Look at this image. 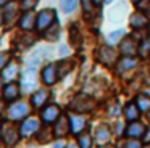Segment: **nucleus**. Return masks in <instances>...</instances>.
Segmentation results:
<instances>
[{
    "instance_id": "nucleus-5",
    "label": "nucleus",
    "mask_w": 150,
    "mask_h": 148,
    "mask_svg": "<svg viewBox=\"0 0 150 148\" xmlns=\"http://www.w3.org/2000/svg\"><path fill=\"white\" fill-rule=\"evenodd\" d=\"M116 60H118V53L111 45H103V47L98 48V61L102 64L111 66L113 63H116Z\"/></svg>"
},
{
    "instance_id": "nucleus-36",
    "label": "nucleus",
    "mask_w": 150,
    "mask_h": 148,
    "mask_svg": "<svg viewBox=\"0 0 150 148\" xmlns=\"http://www.w3.org/2000/svg\"><path fill=\"white\" fill-rule=\"evenodd\" d=\"M53 148H63V145H62V143H60V142H57V143H55V145H53Z\"/></svg>"
},
{
    "instance_id": "nucleus-44",
    "label": "nucleus",
    "mask_w": 150,
    "mask_h": 148,
    "mask_svg": "<svg viewBox=\"0 0 150 148\" xmlns=\"http://www.w3.org/2000/svg\"><path fill=\"white\" fill-rule=\"evenodd\" d=\"M102 148H111V147H102Z\"/></svg>"
},
{
    "instance_id": "nucleus-10",
    "label": "nucleus",
    "mask_w": 150,
    "mask_h": 148,
    "mask_svg": "<svg viewBox=\"0 0 150 148\" xmlns=\"http://www.w3.org/2000/svg\"><path fill=\"white\" fill-rule=\"evenodd\" d=\"M129 26L134 31H140V29H145L149 26V18L144 15L142 11H136L129 16Z\"/></svg>"
},
{
    "instance_id": "nucleus-38",
    "label": "nucleus",
    "mask_w": 150,
    "mask_h": 148,
    "mask_svg": "<svg viewBox=\"0 0 150 148\" xmlns=\"http://www.w3.org/2000/svg\"><path fill=\"white\" fill-rule=\"evenodd\" d=\"M95 5H100V3H103V0H94Z\"/></svg>"
},
{
    "instance_id": "nucleus-26",
    "label": "nucleus",
    "mask_w": 150,
    "mask_h": 148,
    "mask_svg": "<svg viewBox=\"0 0 150 148\" xmlns=\"http://www.w3.org/2000/svg\"><path fill=\"white\" fill-rule=\"evenodd\" d=\"M78 143L81 148H91L92 147V137L89 134H86V132H81L78 137Z\"/></svg>"
},
{
    "instance_id": "nucleus-14",
    "label": "nucleus",
    "mask_w": 150,
    "mask_h": 148,
    "mask_svg": "<svg viewBox=\"0 0 150 148\" xmlns=\"http://www.w3.org/2000/svg\"><path fill=\"white\" fill-rule=\"evenodd\" d=\"M145 129L147 127L144 124H140L139 121H131V124L126 127V132H124V134L129 138H137V137H142Z\"/></svg>"
},
{
    "instance_id": "nucleus-6",
    "label": "nucleus",
    "mask_w": 150,
    "mask_h": 148,
    "mask_svg": "<svg viewBox=\"0 0 150 148\" xmlns=\"http://www.w3.org/2000/svg\"><path fill=\"white\" fill-rule=\"evenodd\" d=\"M71 108L74 109L76 113H79V114H84V113H89L94 108V101H92L87 95H78L73 100Z\"/></svg>"
},
{
    "instance_id": "nucleus-18",
    "label": "nucleus",
    "mask_w": 150,
    "mask_h": 148,
    "mask_svg": "<svg viewBox=\"0 0 150 148\" xmlns=\"http://www.w3.org/2000/svg\"><path fill=\"white\" fill-rule=\"evenodd\" d=\"M94 138L98 145L108 143V140H110V129H108V125H103V124L98 125L94 132Z\"/></svg>"
},
{
    "instance_id": "nucleus-21",
    "label": "nucleus",
    "mask_w": 150,
    "mask_h": 148,
    "mask_svg": "<svg viewBox=\"0 0 150 148\" xmlns=\"http://www.w3.org/2000/svg\"><path fill=\"white\" fill-rule=\"evenodd\" d=\"M139 106L136 105V103H127L126 108H124V116H126L127 121H137L139 119Z\"/></svg>"
},
{
    "instance_id": "nucleus-37",
    "label": "nucleus",
    "mask_w": 150,
    "mask_h": 148,
    "mask_svg": "<svg viewBox=\"0 0 150 148\" xmlns=\"http://www.w3.org/2000/svg\"><path fill=\"white\" fill-rule=\"evenodd\" d=\"M140 2H144V0H132V3H134V5H136V6H137V5H139V3H140Z\"/></svg>"
},
{
    "instance_id": "nucleus-4",
    "label": "nucleus",
    "mask_w": 150,
    "mask_h": 148,
    "mask_svg": "<svg viewBox=\"0 0 150 148\" xmlns=\"http://www.w3.org/2000/svg\"><path fill=\"white\" fill-rule=\"evenodd\" d=\"M29 114V105L26 101H15L8 108V118L13 121H20V119L26 118Z\"/></svg>"
},
{
    "instance_id": "nucleus-27",
    "label": "nucleus",
    "mask_w": 150,
    "mask_h": 148,
    "mask_svg": "<svg viewBox=\"0 0 150 148\" xmlns=\"http://www.w3.org/2000/svg\"><path fill=\"white\" fill-rule=\"evenodd\" d=\"M139 53H140V56H147V55H150V37H145L144 40H140Z\"/></svg>"
},
{
    "instance_id": "nucleus-13",
    "label": "nucleus",
    "mask_w": 150,
    "mask_h": 148,
    "mask_svg": "<svg viewBox=\"0 0 150 148\" xmlns=\"http://www.w3.org/2000/svg\"><path fill=\"white\" fill-rule=\"evenodd\" d=\"M49 97H50V92L47 89H39V90H36V93H33L31 103H33L34 108H40V106H44L49 101Z\"/></svg>"
},
{
    "instance_id": "nucleus-23",
    "label": "nucleus",
    "mask_w": 150,
    "mask_h": 148,
    "mask_svg": "<svg viewBox=\"0 0 150 148\" xmlns=\"http://www.w3.org/2000/svg\"><path fill=\"white\" fill-rule=\"evenodd\" d=\"M123 37H124V31L123 29H116V31L110 32V34L107 35V42H108V45H113V44H116V42H120Z\"/></svg>"
},
{
    "instance_id": "nucleus-3",
    "label": "nucleus",
    "mask_w": 150,
    "mask_h": 148,
    "mask_svg": "<svg viewBox=\"0 0 150 148\" xmlns=\"http://www.w3.org/2000/svg\"><path fill=\"white\" fill-rule=\"evenodd\" d=\"M139 40H136L134 37H123L120 42V53L123 56H136V53H139Z\"/></svg>"
},
{
    "instance_id": "nucleus-15",
    "label": "nucleus",
    "mask_w": 150,
    "mask_h": 148,
    "mask_svg": "<svg viewBox=\"0 0 150 148\" xmlns=\"http://www.w3.org/2000/svg\"><path fill=\"white\" fill-rule=\"evenodd\" d=\"M36 18L37 16L34 15L33 10L23 13V16L20 18V27L23 29V31H31V29H34L36 27Z\"/></svg>"
},
{
    "instance_id": "nucleus-40",
    "label": "nucleus",
    "mask_w": 150,
    "mask_h": 148,
    "mask_svg": "<svg viewBox=\"0 0 150 148\" xmlns=\"http://www.w3.org/2000/svg\"><path fill=\"white\" fill-rule=\"evenodd\" d=\"M2 111H4V105H2V101H0V114H2Z\"/></svg>"
},
{
    "instance_id": "nucleus-22",
    "label": "nucleus",
    "mask_w": 150,
    "mask_h": 148,
    "mask_svg": "<svg viewBox=\"0 0 150 148\" xmlns=\"http://www.w3.org/2000/svg\"><path fill=\"white\" fill-rule=\"evenodd\" d=\"M136 105L139 106L140 111H150V97L147 95H137L136 97Z\"/></svg>"
},
{
    "instance_id": "nucleus-2",
    "label": "nucleus",
    "mask_w": 150,
    "mask_h": 148,
    "mask_svg": "<svg viewBox=\"0 0 150 148\" xmlns=\"http://www.w3.org/2000/svg\"><path fill=\"white\" fill-rule=\"evenodd\" d=\"M37 85V73L34 66H28L21 74V87L24 92H33Z\"/></svg>"
},
{
    "instance_id": "nucleus-35",
    "label": "nucleus",
    "mask_w": 150,
    "mask_h": 148,
    "mask_svg": "<svg viewBox=\"0 0 150 148\" xmlns=\"http://www.w3.org/2000/svg\"><path fill=\"white\" fill-rule=\"evenodd\" d=\"M65 148H81V147H78V145H74V143H68Z\"/></svg>"
},
{
    "instance_id": "nucleus-20",
    "label": "nucleus",
    "mask_w": 150,
    "mask_h": 148,
    "mask_svg": "<svg viewBox=\"0 0 150 148\" xmlns=\"http://www.w3.org/2000/svg\"><path fill=\"white\" fill-rule=\"evenodd\" d=\"M18 97H20V89H18L16 84L10 82L8 85L4 87V98L7 100V101H13Z\"/></svg>"
},
{
    "instance_id": "nucleus-1",
    "label": "nucleus",
    "mask_w": 150,
    "mask_h": 148,
    "mask_svg": "<svg viewBox=\"0 0 150 148\" xmlns=\"http://www.w3.org/2000/svg\"><path fill=\"white\" fill-rule=\"evenodd\" d=\"M55 21H57L55 10L45 8V10H42V11H39V15H37V18H36V29L39 32H44V31H47V29H49Z\"/></svg>"
},
{
    "instance_id": "nucleus-9",
    "label": "nucleus",
    "mask_w": 150,
    "mask_h": 148,
    "mask_svg": "<svg viewBox=\"0 0 150 148\" xmlns=\"http://www.w3.org/2000/svg\"><path fill=\"white\" fill-rule=\"evenodd\" d=\"M18 137H20V130H16L13 125L10 124L2 125V140L7 145H15L18 142Z\"/></svg>"
},
{
    "instance_id": "nucleus-32",
    "label": "nucleus",
    "mask_w": 150,
    "mask_h": 148,
    "mask_svg": "<svg viewBox=\"0 0 150 148\" xmlns=\"http://www.w3.org/2000/svg\"><path fill=\"white\" fill-rule=\"evenodd\" d=\"M8 61V55L7 53H0V69H4V66Z\"/></svg>"
},
{
    "instance_id": "nucleus-12",
    "label": "nucleus",
    "mask_w": 150,
    "mask_h": 148,
    "mask_svg": "<svg viewBox=\"0 0 150 148\" xmlns=\"http://www.w3.org/2000/svg\"><path fill=\"white\" fill-rule=\"evenodd\" d=\"M44 122H55L57 119L60 118V108L57 105H49L42 109V114H40Z\"/></svg>"
},
{
    "instance_id": "nucleus-25",
    "label": "nucleus",
    "mask_w": 150,
    "mask_h": 148,
    "mask_svg": "<svg viewBox=\"0 0 150 148\" xmlns=\"http://www.w3.org/2000/svg\"><path fill=\"white\" fill-rule=\"evenodd\" d=\"M44 32H45L47 40H57L58 35H60V27H58V24H52L47 31H44Z\"/></svg>"
},
{
    "instance_id": "nucleus-30",
    "label": "nucleus",
    "mask_w": 150,
    "mask_h": 148,
    "mask_svg": "<svg viewBox=\"0 0 150 148\" xmlns=\"http://www.w3.org/2000/svg\"><path fill=\"white\" fill-rule=\"evenodd\" d=\"M15 11H16V8H15V6L11 5V10L8 8L7 11H5V16H4L5 21H11V19H13V16H15Z\"/></svg>"
},
{
    "instance_id": "nucleus-31",
    "label": "nucleus",
    "mask_w": 150,
    "mask_h": 148,
    "mask_svg": "<svg viewBox=\"0 0 150 148\" xmlns=\"http://www.w3.org/2000/svg\"><path fill=\"white\" fill-rule=\"evenodd\" d=\"M124 148H140V143L137 140H127L126 142V145H124Z\"/></svg>"
},
{
    "instance_id": "nucleus-7",
    "label": "nucleus",
    "mask_w": 150,
    "mask_h": 148,
    "mask_svg": "<svg viewBox=\"0 0 150 148\" xmlns=\"http://www.w3.org/2000/svg\"><path fill=\"white\" fill-rule=\"evenodd\" d=\"M39 129H40L39 119L28 118V119H24L23 124L20 125V135H23V137H31V135H34L36 132H39Z\"/></svg>"
},
{
    "instance_id": "nucleus-29",
    "label": "nucleus",
    "mask_w": 150,
    "mask_h": 148,
    "mask_svg": "<svg viewBox=\"0 0 150 148\" xmlns=\"http://www.w3.org/2000/svg\"><path fill=\"white\" fill-rule=\"evenodd\" d=\"M36 5H37V0H21V8H23L24 11L33 10Z\"/></svg>"
},
{
    "instance_id": "nucleus-19",
    "label": "nucleus",
    "mask_w": 150,
    "mask_h": 148,
    "mask_svg": "<svg viewBox=\"0 0 150 148\" xmlns=\"http://www.w3.org/2000/svg\"><path fill=\"white\" fill-rule=\"evenodd\" d=\"M116 63H118V73H126V71H131L137 66V60L134 56H123Z\"/></svg>"
},
{
    "instance_id": "nucleus-16",
    "label": "nucleus",
    "mask_w": 150,
    "mask_h": 148,
    "mask_svg": "<svg viewBox=\"0 0 150 148\" xmlns=\"http://www.w3.org/2000/svg\"><path fill=\"white\" fill-rule=\"evenodd\" d=\"M18 73H20V66H18V63L10 61V63H7L4 66V71H2V79L11 82V80L18 76Z\"/></svg>"
},
{
    "instance_id": "nucleus-24",
    "label": "nucleus",
    "mask_w": 150,
    "mask_h": 148,
    "mask_svg": "<svg viewBox=\"0 0 150 148\" xmlns=\"http://www.w3.org/2000/svg\"><path fill=\"white\" fill-rule=\"evenodd\" d=\"M78 2L79 0H62L60 6H62V10L65 13H73L76 10V6H78Z\"/></svg>"
},
{
    "instance_id": "nucleus-17",
    "label": "nucleus",
    "mask_w": 150,
    "mask_h": 148,
    "mask_svg": "<svg viewBox=\"0 0 150 148\" xmlns=\"http://www.w3.org/2000/svg\"><path fill=\"white\" fill-rule=\"evenodd\" d=\"M86 124H87V119L84 116H69V127L73 134H81Z\"/></svg>"
},
{
    "instance_id": "nucleus-42",
    "label": "nucleus",
    "mask_w": 150,
    "mask_h": 148,
    "mask_svg": "<svg viewBox=\"0 0 150 148\" xmlns=\"http://www.w3.org/2000/svg\"><path fill=\"white\" fill-rule=\"evenodd\" d=\"M0 90H2V79H0Z\"/></svg>"
},
{
    "instance_id": "nucleus-39",
    "label": "nucleus",
    "mask_w": 150,
    "mask_h": 148,
    "mask_svg": "<svg viewBox=\"0 0 150 148\" xmlns=\"http://www.w3.org/2000/svg\"><path fill=\"white\" fill-rule=\"evenodd\" d=\"M5 19H4V15H2V13H0V26H2V23H4Z\"/></svg>"
},
{
    "instance_id": "nucleus-33",
    "label": "nucleus",
    "mask_w": 150,
    "mask_h": 148,
    "mask_svg": "<svg viewBox=\"0 0 150 148\" xmlns=\"http://www.w3.org/2000/svg\"><path fill=\"white\" fill-rule=\"evenodd\" d=\"M142 138H144V143H150V127L145 129V132H144Z\"/></svg>"
},
{
    "instance_id": "nucleus-43",
    "label": "nucleus",
    "mask_w": 150,
    "mask_h": 148,
    "mask_svg": "<svg viewBox=\"0 0 150 148\" xmlns=\"http://www.w3.org/2000/svg\"><path fill=\"white\" fill-rule=\"evenodd\" d=\"M149 37H150V26H149Z\"/></svg>"
},
{
    "instance_id": "nucleus-28",
    "label": "nucleus",
    "mask_w": 150,
    "mask_h": 148,
    "mask_svg": "<svg viewBox=\"0 0 150 148\" xmlns=\"http://www.w3.org/2000/svg\"><path fill=\"white\" fill-rule=\"evenodd\" d=\"M81 6H82V11H84V15L89 16V15H92V13H94L95 3H94V0H81Z\"/></svg>"
},
{
    "instance_id": "nucleus-34",
    "label": "nucleus",
    "mask_w": 150,
    "mask_h": 148,
    "mask_svg": "<svg viewBox=\"0 0 150 148\" xmlns=\"http://www.w3.org/2000/svg\"><path fill=\"white\" fill-rule=\"evenodd\" d=\"M11 0H0V6H5V5H8Z\"/></svg>"
},
{
    "instance_id": "nucleus-8",
    "label": "nucleus",
    "mask_w": 150,
    "mask_h": 148,
    "mask_svg": "<svg viewBox=\"0 0 150 148\" xmlns=\"http://www.w3.org/2000/svg\"><path fill=\"white\" fill-rule=\"evenodd\" d=\"M42 82L45 85H53L58 79V68H57L55 63H49L47 66H44L42 69Z\"/></svg>"
},
{
    "instance_id": "nucleus-11",
    "label": "nucleus",
    "mask_w": 150,
    "mask_h": 148,
    "mask_svg": "<svg viewBox=\"0 0 150 148\" xmlns=\"http://www.w3.org/2000/svg\"><path fill=\"white\" fill-rule=\"evenodd\" d=\"M55 122L57 124L53 127V135L55 137H65L68 134V130H71V127H69V118H66V116L58 118Z\"/></svg>"
},
{
    "instance_id": "nucleus-41",
    "label": "nucleus",
    "mask_w": 150,
    "mask_h": 148,
    "mask_svg": "<svg viewBox=\"0 0 150 148\" xmlns=\"http://www.w3.org/2000/svg\"><path fill=\"white\" fill-rule=\"evenodd\" d=\"M111 2H113V0H103V3H107V5H108V3H111Z\"/></svg>"
}]
</instances>
